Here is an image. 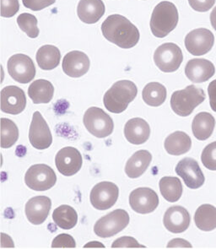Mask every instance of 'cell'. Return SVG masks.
<instances>
[{
    "label": "cell",
    "mask_w": 216,
    "mask_h": 249,
    "mask_svg": "<svg viewBox=\"0 0 216 249\" xmlns=\"http://www.w3.org/2000/svg\"><path fill=\"white\" fill-rule=\"evenodd\" d=\"M104 37L124 49L135 47L140 41V31L130 20L120 15L108 16L102 25Z\"/></svg>",
    "instance_id": "1"
},
{
    "label": "cell",
    "mask_w": 216,
    "mask_h": 249,
    "mask_svg": "<svg viewBox=\"0 0 216 249\" xmlns=\"http://www.w3.org/2000/svg\"><path fill=\"white\" fill-rule=\"evenodd\" d=\"M138 88L130 80H119L112 85L103 97L106 108L112 113H122L137 96Z\"/></svg>",
    "instance_id": "2"
},
{
    "label": "cell",
    "mask_w": 216,
    "mask_h": 249,
    "mask_svg": "<svg viewBox=\"0 0 216 249\" xmlns=\"http://www.w3.org/2000/svg\"><path fill=\"white\" fill-rule=\"evenodd\" d=\"M178 11L174 3L162 1L153 10L150 19V30L153 35L163 38L172 32L178 26Z\"/></svg>",
    "instance_id": "3"
},
{
    "label": "cell",
    "mask_w": 216,
    "mask_h": 249,
    "mask_svg": "<svg viewBox=\"0 0 216 249\" xmlns=\"http://www.w3.org/2000/svg\"><path fill=\"white\" fill-rule=\"evenodd\" d=\"M205 100V93L203 89L198 88L194 85L185 89L177 90L172 94L171 107L176 114L181 117H188L194 112L198 106Z\"/></svg>",
    "instance_id": "4"
},
{
    "label": "cell",
    "mask_w": 216,
    "mask_h": 249,
    "mask_svg": "<svg viewBox=\"0 0 216 249\" xmlns=\"http://www.w3.org/2000/svg\"><path fill=\"white\" fill-rule=\"evenodd\" d=\"M83 123L90 134L99 139L108 137L114 129L112 118L102 108L92 107L86 110Z\"/></svg>",
    "instance_id": "5"
},
{
    "label": "cell",
    "mask_w": 216,
    "mask_h": 249,
    "mask_svg": "<svg viewBox=\"0 0 216 249\" xmlns=\"http://www.w3.org/2000/svg\"><path fill=\"white\" fill-rule=\"evenodd\" d=\"M129 223V214L121 209L111 211L95 224L94 232L102 238L111 237L124 230Z\"/></svg>",
    "instance_id": "6"
},
{
    "label": "cell",
    "mask_w": 216,
    "mask_h": 249,
    "mask_svg": "<svg viewBox=\"0 0 216 249\" xmlns=\"http://www.w3.org/2000/svg\"><path fill=\"white\" fill-rule=\"evenodd\" d=\"M25 182L29 189L35 191H47L57 182V176L53 168L46 164L31 166L25 175Z\"/></svg>",
    "instance_id": "7"
},
{
    "label": "cell",
    "mask_w": 216,
    "mask_h": 249,
    "mask_svg": "<svg viewBox=\"0 0 216 249\" xmlns=\"http://www.w3.org/2000/svg\"><path fill=\"white\" fill-rule=\"evenodd\" d=\"M183 61L181 48L172 42L161 45L154 53V62L160 71L172 73L178 71Z\"/></svg>",
    "instance_id": "8"
},
{
    "label": "cell",
    "mask_w": 216,
    "mask_h": 249,
    "mask_svg": "<svg viewBox=\"0 0 216 249\" xmlns=\"http://www.w3.org/2000/svg\"><path fill=\"white\" fill-rule=\"evenodd\" d=\"M119 189L111 182H99L93 187L90 195V200L93 207L98 211H106L118 201Z\"/></svg>",
    "instance_id": "9"
},
{
    "label": "cell",
    "mask_w": 216,
    "mask_h": 249,
    "mask_svg": "<svg viewBox=\"0 0 216 249\" xmlns=\"http://www.w3.org/2000/svg\"><path fill=\"white\" fill-rule=\"evenodd\" d=\"M7 68L11 78L19 83L27 84L35 78V64L27 55L19 53L11 56Z\"/></svg>",
    "instance_id": "10"
},
{
    "label": "cell",
    "mask_w": 216,
    "mask_h": 249,
    "mask_svg": "<svg viewBox=\"0 0 216 249\" xmlns=\"http://www.w3.org/2000/svg\"><path fill=\"white\" fill-rule=\"evenodd\" d=\"M29 141L37 150H46L53 143V135L47 122L40 112H35L29 129Z\"/></svg>",
    "instance_id": "11"
},
{
    "label": "cell",
    "mask_w": 216,
    "mask_h": 249,
    "mask_svg": "<svg viewBox=\"0 0 216 249\" xmlns=\"http://www.w3.org/2000/svg\"><path fill=\"white\" fill-rule=\"evenodd\" d=\"M214 43L215 36L205 28L194 30L185 37V47L194 56L206 54L213 48Z\"/></svg>",
    "instance_id": "12"
},
{
    "label": "cell",
    "mask_w": 216,
    "mask_h": 249,
    "mask_svg": "<svg viewBox=\"0 0 216 249\" xmlns=\"http://www.w3.org/2000/svg\"><path fill=\"white\" fill-rule=\"evenodd\" d=\"M55 164L58 172L64 176H73L82 167V156L74 147H64L56 155Z\"/></svg>",
    "instance_id": "13"
},
{
    "label": "cell",
    "mask_w": 216,
    "mask_h": 249,
    "mask_svg": "<svg viewBox=\"0 0 216 249\" xmlns=\"http://www.w3.org/2000/svg\"><path fill=\"white\" fill-rule=\"evenodd\" d=\"M129 205L138 214L152 213L159 205V197L149 188H139L131 192Z\"/></svg>",
    "instance_id": "14"
},
{
    "label": "cell",
    "mask_w": 216,
    "mask_h": 249,
    "mask_svg": "<svg viewBox=\"0 0 216 249\" xmlns=\"http://www.w3.org/2000/svg\"><path fill=\"white\" fill-rule=\"evenodd\" d=\"M176 173L183 179L186 186L192 189H199L205 182V178L197 160L186 157L176 166Z\"/></svg>",
    "instance_id": "15"
},
{
    "label": "cell",
    "mask_w": 216,
    "mask_h": 249,
    "mask_svg": "<svg viewBox=\"0 0 216 249\" xmlns=\"http://www.w3.org/2000/svg\"><path fill=\"white\" fill-rule=\"evenodd\" d=\"M26 107V94L16 86L4 87L1 90V111L8 114L17 115Z\"/></svg>",
    "instance_id": "16"
},
{
    "label": "cell",
    "mask_w": 216,
    "mask_h": 249,
    "mask_svg": "<svg viewBox=\"0 0 216 249\" xmlns=\"http://www.w3.org/2000/svg\"><path fill=\"white\" fill-rule=\"evenodd\" d=\"M190 214L185 208L177 205L169 208L163 217L164 227L172 233H182L190 226Z\"/></svg>",
    "instance_id": "17"
},
{
    "label": "cell",
    "mask_w": 216,
    "mask_h": 249,
    "mask_svg": "<svg viewBox=\"0 0 216 249\" xmlns=\"http://www.w3.org/2000/svg\"><path fill=\"white\" fill-rule=\"evenodd\" d=\"M52 201L47 196H36L26 203L25 212L27 220L33 225H41L51 211Z\"/></svg>",
    "instance_id": "18"
},
{
    "label": "cell",
    "mask_w": 216,
    "mask_h": 249,
    "mask_svg": "<svg viewBox=\"0 0 216 249\" xmlns=\"http://www.w3.org/2000/svg\"><path fill=\"white\" fill-rule=\"evenodd\" d=\"M90 58L81 51H72L64 56L62 67L64 73L72 78H80L90 70Z\"/></svg>",
    "instance_id": "19"
},
{
    "label": "cell",
    "mask_w": 216,
    "mask_h": 249,
    "mask_svg": "<svg viewBox=\"0 0 216 249\" xmlns=\"http://www.w3.org/2000/svg\"><path fill=\"white\" fill-rule=\"evenodd\" d=\"M216 68L212 62L204 58H194L188 61L185 73L188 80L194 83H203L214 76Z\"/></svg>",
    "instance_id": "20"
},
{
    "label": "cell",
    "mask_w": 216,
    "mask_h": 249,
    "mask_svg": "<svg viewBox=\"0 0 216 249\" xmlns=\"http://www.w3.org/2000/svg\"><path fill=\"white\" fill-rule=\"evenodd\" d=\"M124 135L131 144L140 145L149 140L150 127L143 118H132L124 126Z\"/></svg>",
    "instance_id": "21"
},
{
    "label": "cell",
    "mask_w": 216,
    "mask_h": 249,
    "mask_svg": "<svg viewBox=\"0 0 216 249\" xmlns=\"http://www.w3.org/2000/svg\"><path fill=\"white\" fill-rule=\"evenodd\" d=\"M105 4L102 0H80L77 14L80 20L86 24H95L105 14Z\"/></svg>",
    "instance_id": "22"
},
{
    "label": "cell",
    "mask_w": 216,
    "mask_h": 249,
    "mask_svg": "<svg viewBox=\"0 0 216 249\" xmlns=\"http://www.w3.org/2000/svg\"><path fill=\"white\" fill-rule=\"evenodd\" d=\"M152 160V155L148 150H140L128 159L125 166V173L130 178H138L148 169Z\"/></svg>",
    "instance_id": "23"
},
{
    "label": "cell",
    "mask_w": 216,
    "mask_h": 249,
    "mask_svg": "<svg viewBox=\"0 0 216 249\" xmlns=\"http://www.w3.org/2000/svg\"><path fill=\"white\" fill-rule=\"evenodd\" d=\"M216 119L213 115L206 112H199L195 116L192 124L194 137L198 141H206L213 134Z\"/></svg>",
    "instance_id": "24"
},
{
    "label": "cell",
    "mask_w": 216,
    "mask_h": 249,
    "mask_svg": "<svg viewBox=\"0 0 216 249\" xmlns=\"http://www.w3.org/2000/svg\"><path fill=\"white\" fill-rule=\"evenodd\" d=\"M54 95L53 84L46 80H35L29 87L28 96L34 104H47Z\"/></svg>",
    "instance_id": "25"
},
{
    "label": "cell",
    "mask_w": 216,
    "mask_h": 249,
    "mask_svg": "<svg viewBox=\"0 0 216 249\" xmlns=\"http://www.w3.org/2000/svg\"><path fill=\"white\" fill-rule=\"evenodd\" d=\"M165 150L172 156H181L187 153L192 147L191 138L185 132L176 131L165 139Z\"/></svg>",
    "instance_id": "26"
},
{
    "label": "cell",
    "mask_w": 216,
    "mask_h": 249,
    "mask_svg": "<svg viewBox=\"0 0 216 249\" xmlns=\"http://www.w3.org/2000/svg\"><path fill=\"white\" fill-rule=\"evenodd\" d=\"M36 58L41 70L52 71L60 64V51L53 45H44L39 48Z\"/></svg>",
    "instance_id": "27"
},
{
    "label": "cell",
    "mask_w": 216,
    "mask_h": 249,
    "mask_svg": "<svg viewBox=\"0 0 216 249\" xmlns=\"http://www.w3.org/2000/svg\"><path fill=\"white\" fill-rule=\"evenodd\" d=\"M194 222L199 230L211 231L216 228V208L205 204L198 208L194 214Z\"/></svg>",
    "instance_id": "28"
},
{
    "label": "cell",
    "mask_w": 216,
    "mask_h": 249,
    "mask_svg": "<svg viewBox=\"0 0 216 249\" xmlns=\"http://www.w3.org/2000/svg\"><path fill=\"white\" fill-rule=\"evenodd\" d=\"M160 191L166 201L174 203L181 198L182 185L180 179L176 177H163L159 182Z\"/></svg>",
    "instance_id": "29"
},
{
    "label": "cell",
    "mask_w": 216,
    "mask_h": 249,
    "mask_svg": "<svg viewBox=\"0 0 216 249\" xmlns=\"http://www.w3.org/2000/svg\"><path fill=\"white\" fill-rule=\"evenodd\" d=\"M53 220L57 227L64 230H70L77 225L78 214L70 205H61L54 210Z\"/></svg>",
    "instance_id": "30"
},
{
    "label": "cell",
    "mask_w": 216,
    "mask_h": 249,
    "mask_svg": "<svg viewBox=\"0 0 216 249\" xmlns=\"http://www.w3.org/2000/svg\"><path fill=\"white\" fill-rule=\"evenodd\" d=\"M166 88L158 82L147 84L142 91L144 102L150 107H160L166 99Z\"/></svg>",
    "instance_id": "31"
},
{
    "label": "cell",
    "mask_w": 216,
    "mask_h": 249,
    "mask_svg": "<svg viewBox=\"0 0 216 249\" xmlns=\"http://www.w3.org/2000/svg\"><path fill=\"white\" fill-rule=\"evenodd\" d=\"M19 139V129L12 120L1 118V147L8 149L13 146Z\"/></svg>",
    "instance_id": "32"
},
{
    "label": "cell",
    "mask_w": 216,
    "mask_h": 249,
    "mask_svg": "<svg viewBox=\"0 0 216 249\" xmlns=\"http://www.w3.org/2000/svg\"><path fill=\"white\" fill-rule=\"evenodd\" d=\"M17 23L20 30L26 33L31 38H36L40 31L37 27V19L32 14H20L17 18Z\"/></svg>",
    "instance_id": "33"
},
{
    "label": "cell",
    "mask_w": 216,
    "mask_h": 249,
    "mask_svg": "<svg viewBox=\"0 0 216 249\" xmlns=\"http://www.w3.org/2000/svg\"><path fill=\"white\" fill-rule=\"evenodd\" d=\"M201 160L207 169L216 171V141L208 144L203 149Z\"/></svg>",
    "instance_id": "34"
},
{
    "label": "cell",
    "mask_w": 216,
    "mask_h": 249,
    "mask_svg": "<svg viewBox=\"0 0 216 249\" xmlns=\"http://www.w3.org/2000/svg\"><path fill=\"white\" fill-rule=\"evenodd\" d=\"M112 249H145L146 247L138 243L135 238L132 236H122L113 242L111 244Z\"/></svg>",
    "instance_id": "35"
},
{
    "label": "cell",
    "mask_w": 216,
    "mask_h": 249,
    "mask_svg": "<svg viewBox=\"0 0 216 249\" xmlns=\"http://www.w3.org/2000/svg\"><path fill=\"white\" fill-rule=\"evenodd\" d=\"M76 247V243L72 236L69 234H59L54 238L52 243L53 249H73Z\"/></svg>",
    "instance_id": "36"
},
{
    "label": "cell",
    "mask_w": 216,
    "mask_h": 249,
    "mask_svg": "<svg viewBox=\"0 0 216 249\" xmlns=\"http://www.w3.org/2000/svg\"><path fill=\"white\" fill-rule=\"evenodd\" d=\"M19 10V0H1V16L13 17Z\"/></svg>",
    "instance_id": "37"
},
{
    "label": "cell",
    "mask_w": 216,
    "mask_h": 249,
    "mask_svg": "<svg viewBox=\"0 0 216 249\" xmlns=\"http://www.w3.org/2000/svg\"><path fill=\"white\" fill-rule=\"evenodd\" d=\"M56 2V0H22L24 6L34 11L43 10Z\"/></svg>",
    "instance_id": "38"
},
{
    "label": "cell",
    "mask_w": 216,
    "mask_h": 249,
    "mask_svg": "<svg viewBox=\"0 0 216 249\" xmlns=\"http://www.w3.org/2000/svg\"><path fill=\"white\" fill-rule=\"evenodd\" d=\"M190 6L198 12H207L215 5L216 0H188Z\"/></svg>",
    "instance_id": "39"
},
{
    "label": "cell",
    "mask_w": 216,
    "mask_h": 249,
    "mask_svg": "<svg viewBox=\"0 0 216 249\" xmlns=\"http://www.w3.org/2000/svg\"><path fill=\"white\" fill-rule=\"evenodd\" d=\"M208 93L210 97V104L211 109L216 112V80L210 82L208 87Z\"/></svg>",
    "instance_id": "40"
},
{
    "label": "cell",
    "mask_w": 216,
    "mask_h": 249,
    "mask_svg": "<svg viewBox=\"0 0 216 249\" xmlns=\"http://www.w3.org/2000/svg\"><path fill=\"white\" fill-rule=\"evenodd\" d=\"M167 248L168 249H178V248H181V249L188 248V249H191L193 247L191 245V243L187 242L186 240L181 239V238H176V239L172 240L170 243H168Z\"/></svg>",
    "instance_id": "41"
},
{
    "label": "cell",
    "mask_w": 216,
    "mask_h": 249,
    "mask_svg": "<svg viewBox=\"0 0 216 249\" xmlns=\"http://www.w3.org/2000/svg\"><path fill=\"white\" fill-rule=\"evenodd\" d=\"M210 22L214 29L216 31V6L214 8L213 11L210 14Z\"/></svg>",
    "instance_id": "42"
},
{
    "label": "cell",
    "mask_w": 216,
    "mask_h": 249,
    "mask_svg": "<svg viewBox=\"0 0 216 249\" xmlns=\"http://www.w3.org/2000/svg\"><path fill=\"white\" fill-rule=\"evenodd\" d=\"M84 248H102L104 249L105 246L102 244V243H98V242H91V243H87L85 245Z\"/></svg>",
    "instance_id": "43"
}]
</instances>
